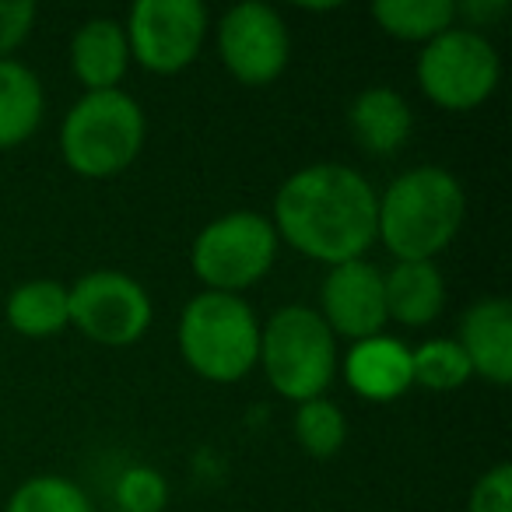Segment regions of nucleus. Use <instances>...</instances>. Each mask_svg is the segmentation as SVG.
Returning <instances> with one entry per match:
<instances>
[{"label": "nucleus", "instance_id": "obj_14", "mask_svg": "<svg viewBox=\"0 0 512 512\" xmlns=\"http://www.w3.org/2000/svg\"><path fill=\"white\" fill-rule=\"evenodd\" d=\"M130 67L127 32L116 18H92L71 39V71L85 92H113Z\"/></svg>", "mask_w": 512, "mask_h": 512}, {"label": "nucleus", "instance_id": "obj_6", "mask_svg": "<svg viewBox=\"0 0 512 512\" xmlns=\"http://www.w3.org/2000/svg\"><path fill=\"white\" fill-rule=\"evenodd\" d=\"M278 232L256 211H228L207 221L190 246V267L204 292L242 295L264 281L278 260Z\"/></svg>", "mask_w": 512, "mask_h": 512}, {"label": "nucleus", "instance_id": "obj_15", "mask_svg": "<svg viewBox=\"0 0 512 512\" xmlns=\"http://www.w3.org/2000/svg\"><path fill=\"white\" fill-rule=\"evenodd\" d=\"M348 127L351 137L358 141V148L369 151V155L386 158L411 141L414 113L400 92L376 85L355 95V102L348 109Z\"/></svg>", "mask_w": 512, "mask_h": 512}, {"label": "nucleus", "instance_id": "obj_5", "mask_svg": "<svg viewBox=\"0 0 512 512\" xmlns=\"http://www.w3.org/2000/svg\"><path fill=\"white\" fill-rule=\"evenodd\" d=\"M260 369L274 393L306 404L330 390L337 376V337L313 306H285L260 327Z\"/></svg>", "mask_w": 512, "mask_h": 512}, {"label": "nucleus", "instance_id": "obj_12", "mask_svg": "<svg viewBox=\"0 0 512 512\" xmlns=\"http://www.w3.org/2000/svg\"><path fill=\"white\" fill-rule=\"evenodd\" d=\"M467 355L470 372L491 386L512 383V306L502 295L477 299L460 316V337H453Z\"/></svg>", "mask_w": 512, "mask_h": 512}, {"label": "nucleus", "instance_id": "obj_19", "mask_svg": "<svg viewBox=\"0 0 512 512\" xmlns=\"http://www.w3.org/2000/svg\"><path fill=\"white\" fill-rule=\"evenodd\" d=\"M372 18L390 39L425 46L456 25V4L453 0H376Z\"/></svg>", "mask_w": 512, "mask_h": 512}, {"label": "nucleus", "instance_id": "obj_22", "mask_svg": "<svg viewBox=\"0 0 512 512\" xmlns=\"http://www.w3.org/2000/svg\"><path fill=\"white\" fill-rule=\"evenodd\" d=\"M4 512H92V502L67 477L39 474L29 477L25 484H18Z\"/></svg>", "mask_w": 512, "mask_h": 512}, {"label": "nucleus", "instance_id": "obj_26", "mask_svg": "<svg viewBox=\"0 0 512 512\" xmlns=\"http://www.w3.org/2000/svg\"><path fill=\"white\" fill-rule=\"evenodd\" d=\"M505 11H509V4H505V0H484V4H456V18L460 15H467V18H474V25H470V29H481V22L488 25V22H495V18H502Z\"/></svg>", "mask_w": 512, "mask_h": 512}, {"label": "nucleus", "instance_id": "obj_8", "mask_svg": "<svg viewBox=\"0 0 512 512\" xmlns=\"http://www.w3.org/2000/svg\"><path fill=\"white\" fill-rule=\"evenodd\" d=\"M71 327H78L92 344L130 348L151 327V295L137 278L123 271H92L71 288Z\"/></svg>", "mask_w": 512, "mask_h": 512}, {"label": "nucleus", "instance_id": "obj_20", "mask_svg": "<svg viewBox=\"0 0 512 512\" xmlns=\"http://www.w3.org/2000/svg\"><path fill=\"white\" fill-rule=\"evenodd\" d=\"M470 362L453 337H435L411 348V379L428 393H453L470 383Z\"/></svg>", "mask_w": 512, "mask_h": 512}, {"label": "nucleus", "instance_id": "obj_9", "mask_svg": "<svg viewBox=\"0 0 512 512\" xmlns=\"http://www.w3.org/2000/svg\"><path fill=\"white\" fill-rule=\"evenodd\" d=\"M130 60L151 74H179L200 57L207 8L200 0H137L123 25Z\"/></svg>", "mask_w": 512, "mask_h": 512}, {"label": "nucleus", "instance_id": "obj_4", "mask_svg": "<svg viewBox=\"0 0 512 512\" xmlns=\"http://www.w3.org/2000/svg\"><path fill=\"white\" fill-rule=\"evenodd\" d=\"M148 120L127 92H85L60 127V155L85 179H113L137 162Z\"/></svg>", "mask_w": 512, "mask_h": 512}, {"label": "nucleus", "instance_id": "obj_11", "mask_svg": "<svg viewBox=\"0 0 512 512\" xmlns=\"http://www.w3.org/2000/svg\"><path fill=\"white\" fill-rule=\"evenodd\" d=\"M320 320L330 327L334 337L344 341H369L379 337L390 323L386 316V292L383 271L369 260H351V264L330 267L320 288Z\"/></svg>", "mask_w": 512, "mask_h": 512}, {"label": "nucleus", "instance_id": "obj_25", "mask_svg": "<svg viewBox=\"0 0 512 512\" xmlns=\"http://www.w3.org/2000/svg\"><path fill=\"white\" fill-rule=\"evenodd\" d=\"M32 25H36L32 0H0V60H11V53L29 39Z\"/></svg>", "mask_w": 512, "mask_h": 512}, {"label": "nucleus", "instance_id": "obj_18", "mask_svg": "<svg viewBox=\"0 0 512 512\" xmlns=\"http://www.w3.org/2000/svg\"><path fill=\"white\" fill-rule=\"evenodd\" d=\"M4 313H8V323L15 334L46 341V337H57L60 330L71 327V295H67V288L60 281H25L8 295Z\"/></svg>", "mask_w": 512, "mask_h": 512}, {"label": "nucleus", "instance_id": "obj_2", "mask_svg": "<svg viewBox=\"0 0 512 512\" xmlns=\"http://www.w3.org/2000/svg\"><path fill=\"white\" fill-rule=\"evenodd\" d=\"M467 214L460 179L442 165H418L376 197V239L397 264L435 260L456 239Z\"/></svg>", "mask_w": 512, "mask_h": 512}, {"label": "nucleus", "instance_id": "obj_1", "mask_svg": "<svg viewBox=\"0 0 512 512\" xmlns=\"http://www.w3.org/2000/svg\"><path fill=\"white\" fill-rule=\"evenodd\" d=\"M376 197L362 172L316 162L281 183L271 225L306 260L341 267L365 260L376 242Z\"/></svg>", "mask_w": 512, "mask_h": 512}, {"label": "nucleus", "instance_id": "obj_17", "mask_svg": "<svg viewBox=\"0 0 512 512\" xmlns=\"http://www.w3.org/2000/svg\"><path fill=\"white\" fill-rule=\"evenodd\" d=\"M43 81L18 60H0V151L25 144L43 123Z\"/></svg>", "mask_w": 512, "mask_h": 512}, {"label": "nucleus", "instance_id": "obj_7", "mask_svg": "<svg viewBox=\"0 0 512 512\" xmlns=\"http://www.w3.org/2000/svg\"><path fill=\"white\" fill-rule=\"evenodd\" d=\"M414 78L428 102L446 113H470L495 95L502 81V60L491 39L474 29H449L421 46Z\"/></svg>", "mask_w": 512, "mask_h": 512}, {"label": "nucleus", "instance_id": "obj_16", "mask_svg": "<svg viewBox=\"0 0 512 512\" xmlns=\"http://www.w3.org/2000/svg\"><path fill=\"white\" fill-rule=\"evenodd\" d=\"M383 292L386 316L400 327H428L446 309V281L435 260L397 264L390 274H383Z\"/></svg>", "mask_w": 512, "mask_h": 512}, {"label": "nucleus", "instance_id": "obj_10", "mask_svg": "<svg viewBox=\"0 0 512 512\" xmlns=\"http://www.w3.org/2000/svg\"><path fill=\"white\" fill-rule=\"evenodd\" d=\"M218 57L246 88H267L285 74L292 57L288 25L271 4H235L218 22Z\"/></svg>", "mask_w": 512, "mask_h": 512}, {"label": "nucleus", "instance_id": "obj_21", "mask_svg": "<svg viewBox=\"0 0 512 512\" xmlns=\"http://www.w3.org/2000/svg\"><path fill=\"white\" fill-rule=\"evenodd\" d=\"M295 439H299L302 453L313 460H330L341 453L344 439H348V421L344 411L327 397L306 400L295 407Z\"/></svg>", "mask_w": 512, "mask_h": 512}, {"label": "nucleus", "instance_id": "obj_13", "mask_svg": "<svg viewBox=\"0 0 512 512\" xmlns=\"http://www.w3.org/2000/svg\"><path fill=\"white\" fill-rule=\"evenodd\" d=\"M344 379L351 393L372 404H390L400 400L414 386L411 379V348L397 337H369L355 341L344 355Z\"/></svg>", "mask_w": 512, "mask_h": 512}, {"label": "nucleus", "instance_id": "obj_23", "mask_svg": "<svg viewBox=\"0 0 512 512\" xmlns=\"http://www.w3.org/2000/svg\"><path fill=\"white\" fill-rule=\"evenodd\" d=\"M169 481L155 467H127L116 481V512H165Z\"/></svg>", "mask_w": 512, "mask_h": 512}, {"label": "nucleus", "instance_id": "obj_24", "mask_svg": "<svg viewBox=\"0 0 512 512\" xmlns=\"http://www.w3.org/2000/svg\"><path fill=\"white\" fill-rule=\"evenodd\" d=\"M467 512H512V467L495 463L470 488Z\"/></svg>", "mask_w": 512, "mask_h": 512}, {"label": "nucleus", "instance_id": "obj_3", "mask_svg": "<svg viewBox=\"0 0 512 512\" xmlns=\"http://www.w3.org/2000/svg\"><path fill=\"white\" fill-rule=\"evenodd\" d=\"M179 351L207 383H239L260 362V320L242 295L200 292L179 316Z\"/></svg>", "mask_w": 512, "mask_h": 512}]
</instances>
